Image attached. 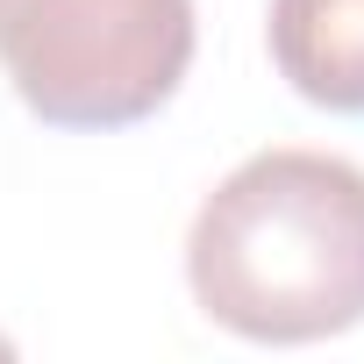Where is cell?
I'll list each match as a JSON object with an SVG mask.
<instances>
[{"label":"cell","instance_id":"6da1fadb","mask_svg":"<svg viewBox=\"0 0 364 364\" xmlns=\"http://www.w3.org/2000/svg\"><path fill=\"white\" fill-rule=\"evenodd\" d=\"M186 279L250 343H321L364 321V171L328 150H257L200 200Z\"/></svg>","mask_w":364,"mask_h":364},{"label":"cell","instance_id":"7a4b0ae2","mask_svg":"<svg viewBox=\"0 0 364 364\" xmlns=\"http://www.w3.org/2000/svg\"><path fill=\"white\" fill-rule=\"evenodd\" d=\"M0 65L50 129H129L193 65V0H0Z\"/></svg>","mask_w":364,"mask_h":364},{"label":"cell","instance_id":"3957f363","mask_svg":"<svg viewBox=\"0 0 364 364\" xmlns=\"http://www.w3.org/2000/svg\"><path fill=\"white\" fill-rule=\"evenodd\" d=\"M264 36L279 79L300 100L364 114V0H272Z\"/></svg>","mask_w":364,"mask_h":364}]
</instances>
